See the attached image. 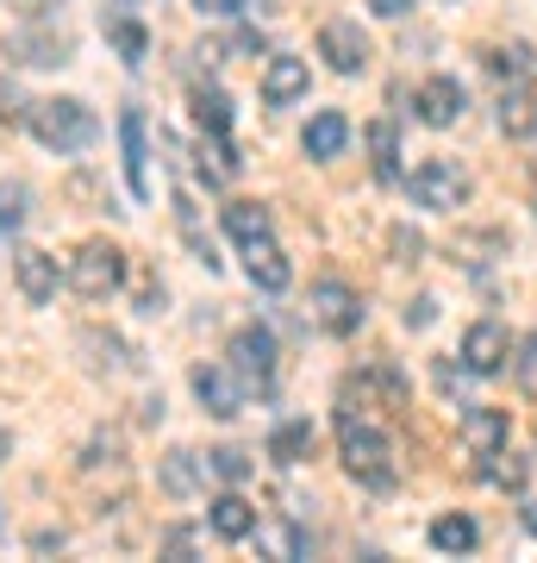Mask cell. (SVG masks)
Returning a JSON list of instances; mask_svg holds the SVG:
<instances>
[{"label": "cell", "instance_id": "1", "mask_svg": "<svg viewBox=\"0 0 537 563\" xmlns=\"http://www.w3.org/2000/svg\"><path fill=\"white\" fill-rule=\"evenodd\" d=\"M25 125H32V139H38L44 151H57V157H69V151H88V144L100 139V120H94L81 101H69V95L32 101V107H25Z\"/></svg>", "mask_w": 537, "mask_h": 563}, {"label": "cell", "instance_id": "2", "mask_svg": "<svg viewBox=\"0 0 537 563\" xmlns=\"http://www.w3.org/2000/svg\"><path fill=\"white\" fill-rule=\"evenodd\" d=\"M338 451H344V470H350L357 483L394 488V444H388V432H376V426L357 420V413H344L338 420Z\"/></svg>", "mask_w": 537, "mask_h": 563}, {"label": "cell", "instance_id": "3", "mask_svg": "<svg viewBox=\"0 0 537 563\" xmlns=\"http://www.w3.org/2000/svg\"><path fill=\"white\" fill-rule=\"evenodd\" d=\"M120 282H125V251L120 244L88 239L76 257H69V288H76L81 301H107V295H120Z\"/></svg>", "mask_w": 537, "mask_h": 563}, {"label": "cell", "instance_id": "4", "mask_svg": "<svg viewBox=\"0 0 537 563\" xmlns=\"http://www.w3.org/2000/svg\"><path fill=\"white\" fill-rule=\"evenodd\" d=\"M406 195H413V207H432V213H457L462 201H469V176H462L450 157H425L406 176Z\"/></svg>", "mask_w": 537, "mask_h": 563}, {"label": "cell", "instance_id": "5", "mask_svg": "<svg viewBox=\"0 0 537 563\" xmlns=\"http://www.w3.org/2000/svg\"><path fill=\"white\" fill-rule=\"evenodd\" d=\"M306 320L318 325V332H332V339H350L362 325V301L350 282H318L313 295H306Z\"/></svg>", "mask_w": 537, "mask_h": 563}, {"label": "cell", "instance_id": "6", "mask_svg": "<svg viewBox=\"0 0 537 563\" xmlns=\"http://www.w3.org/2000/svg\"><path fill=\"white\" fill-rule=\"evenodd\" d=\"M225 363L244 376V388H269L276 383V332H269V325H244V332H232Z\"/></svg>", "mask_w": 537, "mask_h": 563}, {"label": "cell", "instance_id": "7", "mask_svg": "<svg viewBox=\"0 0 537 563\" xmlns=\"http://www.w3.org/2000/svg\"><path fill=\"white\" fill-rule=\"evenodd\" d=\"M194 395H200V407L213 413V420H232L244 407V376L232 369V363H200L194 369Z\"/></svg>", "mask_w": 537, "mask_h": 563}, {"label": "cell", "instance_id": "8", "mask_svg": "<svg viewBox=\"0 0 537 563\" xmlns=\"http://www.w3.org/2000/svg\"><path fill=\"white\" fill-rule=\"evenodd\" d=\"M318 57L332 63L338 76H362L369 69V38L350 20H325L318 25Z\"/></svg>", "mask_w": 537, "mask_h": 563}, {"label": "cell", "instance_id": "9", "mask_svg": "<svg viewBox=\"0 0 537 563\" xmlns=\"http://www.w3.org/2000/svg\"><path fill=\"white\" fill-rule=\"evenodd\" d=\"M13 282H20V295L32 307H51V301H57V288H63V269H57V257H51V251H38V244H32V251H20V257H13Z\"/></svg>", "mask_w": 537, "mask_h": 563}, {"label": "cell", "instance_id": "10", "mask_svg": "<svg viewBox=\"0 0 537 563\" xmlns=\"http://www.w3.org/2000/svg\"><path fill=\"white\" fill-rule=\"evenodd\" d=\"M506 325H494V320H476L469 325V339H462V369L469 376H494V369H506Z\"/></svg>", "mask_w": 537, "mask_h": 563}, {"label": "cell", "instance_id": "11", "mask_svg": "<svg viewBox=\"0 0 537 563\" xmlns=\"http://www.w3.org/2000/svg\"><path fill=\"white\" fill-rule=\"evenodd\" d=\"M120 139H125V181H132L138 201H150V144H144V113L138 107L120 113Z\"/></svg>", "mask_w": 537, "mask_h": 563}, {"label": "cell", "instance_id": "12", "mask_svg": "<svg viewBox=\"0 0 537 563\" xmlns=\"http://www.w3.org/2000/svg\"><path fill=\"white\" fill-rule=\"evenodd\" d=\"M13 63H32V69H51V63H69V38L63 32H44V25H32V32H13V38L0 44Z\"/></svg>", "mask_w": 537, "mask_h": 563}, {"label": "cell", "instance_id": "13", "mask_svg": "<svg viewBox=\"0 0 537 563\" xmlns=\"http://www.w3.org/2000/svg\"><path fill=\"white\" fill-rule=\"evenodd\" d=\"M244 269H250V282H257L262 295H281V288L294 282V269H288V257H281L276 239H250L244 244Z\"/></svg>", "mask_w": 537, "mask_h": 563}, {"label": "cell", "instance_id": "14", "mask_svg": "<svg viewBox=\"0 0 537 563\" xmlns=\"http://www.w3.org/2000/svg\"><path fill=\"white\" fill-rule=\"evenodd\" d=\"M413 107H418V120H425V125H457L462 120V88L450 76H432L413 95Z\"/></svg>", "mask_w": 537, "mask_h": 563}, {"label": "cell", "instance_id": "15", "mask_svg": "<svg viewBox=\"0 0 537 563\" xmlns=\"http://www.w3.org/2000/svg\"><path fill=\"white\" fill-rule=\"evenodd\" d=\"M462 444L476 457H494L500 444H506V407H469L462 413Z\"/></svg>", "mask_w": 537, "mask_h": 563}, {"label": "cell", "instance_id": "16", "mask_svg": "<svg viewBox=\"0 0 537 563\" xmlns=\"http://www.w3.org/2000/svg\"><path fill=\"white\" fill-rule=\"evenodd\" d=\"M300 95H306V57H269V69H262V101L288 107Z\"/></svg>", "mask_w": 537, "mask_h": 563}, {"label": "cell", "instance_id": "17", "mask_svg": "<svg viewBox=\"0 0 537 563\" xmlns=\"http://www.w3.org/2000/svg\"><path fill=\"white\" fill-rule=\"evenodd\" d=\"M344 144H350V120H344V113H332V107H325V113H313V120H306V157H338Z\"/></svg>", "mask_w": 537, "mask_h": 563}, {"label": "cell", "instance_id": "18", "mask_svg": "<svg viewBox=\"0 0 537 563\" xmlns=\"http://www.w3.org/2000/svg\"><path fill=\"white\" fill-rule=\"evenodd\" d=\"M206 520H213V532H220V539H250V532H257V507L244 501V495H220Z\"/></svg>", "mask_w": 537, "mask_h": 563}, {"label": "cell", "instance_id": "19", "mask_svg": "<svg viewBox=\"0 0 537 563\" xmlns=\"http://www.w3.org/2000/svg\"><path fill=\"white\" fill-rule=\"evenodd\" d=\"M157 483H163V495L188 501V495L200 488V457H194V451H169V457H163V470H157Z\"/></svg>", "mask_w": 537, "mask_h": 563}, {"label": "cell", "instance_id": "20", "mask_svg": "<svg viewBox=\"0 0 537 563\" xmlns=\"http://www.w3.org/2000/svg\"><path fill=\"white\" fill-rule=\"evenodd\" d=\"M200 176L206 181H232L238 176V151L225 144V132H200Z\"/></svg>", "mask_w": 537, "mask_h": 563}, {"label": "cell", "instance_id": "21", "mask_svg": "<svg viewBox=\"0 0 537 563\" xmlns=\"http://www.w3.org/2000/svg\"><path fill=\"white\" fill-rule=\"evenodd\" d=\"M225 232H232L238 244L269 239V207H257V201H232V207H225Z\"/></svg>", "mask_w": 537, "mask_h": 563}, {"label": "cell", "instance_id": "22", "mask_svg": "<svg viewBox=\"0 0 537 563\" xmlns=\"http://www.w3.org/2000/svg\"><path fill=\"white\" fill-rule=\"evenodd\" d=\"M481 526L469 520V514H444V520H432V544L438 551H476Z\"/></svg>", "mask_w": 537, "mask_h": 563}, {"label": "cell", "instance_id": "23", "mask_svg": "<svg viewBox=\"0 0 537 563\" xmlns=\"http://www.w3.org/2000/svg\"><path fill=\"white\" fill-rule=\"evenodd\" d=\"M500 132H513V139H532L537 132V107L525 101V88H506V101H500Z\"/></svg>", "mask_w": 537, "mask_h": 563}, {"label": "cell", "instance_id": "24", "mask_svg": "<svg viewBox=\"0 0 537 563\" xmlns=\"http://www.w3.org/2000/svg\"><path fill=\"white\" fill-rule=\"evenodd\" d=\"M369 151H376V176L381 181H400V139H394V125H388V120L369 125Z\"/></svg>", "mask_w": 537, "mask_h": 563}, {"label": "cell", "instance_id": "25", "mask_svg": "<svg viewBox=\"0 0 537 563\" xmlns=\"http://www.w3.org/2000/svg\"><path fill=\"white\" fill-rule=\"evenodd\" d=\"M306 451H313V426H306V420L276 426V439H269V457H276V463H300Z\"/></svg>", "mask_w": 537, "mask_h": 563}, {"label": "cell", "instance_id": "26", "mask_svg": "<svg viewBox=\"0 0 537 563\" xmlns=\"http://www.w3.org/2000/svg\"><path fill=\"white\" fill-rule=\"evenodd\" d=\"M107 38H113V51L125 63H144V51H150V32L138 20H107Z\"/></svg>", "mask_w": 537, "mask_h": 563}, {"label": "cell", "instance_id": "27", "mask_svg": "<svg viewBox=\"0 0 537 563\" xmlns=\"http://www.w3.org/2000/svg\"><path fill=\"white\" fill-rule=\"evenodd\" d=\"M194 120H200V132H232V101H225L220 88H200L194 95Z\"/></svg>", "mask_w": 537, "mask_h": 563}, {"label": "cell", "instance_id": "28", "mask_svg": "<svg viewBox=\"0 0 537 563\" xmlns=\"http://www.w3.org/2000/svg\"><path fill=\"white\" fill-rule=\"evenodd\" d=\"M25 201H32L25 181H0V239H13L25 225Z\"/></svg>", "mask_w": 537, "mask_h": 563}, {"label": "cell", "instance_id": "29", "mask_svg": "<svg viewBox=\"0 0 537 563\" xmlns=\"http://www.w3.org/2000/svg\"><path fill=\"white\" fill-rule=\"evenodd\" d=\"M206 470H213L220 483H244V476H250V457H244L238 444H220V451H206Z\"/></svg>", "mask_w": 537, "mask_h": 563}, {"label": "cell", "instance_id": "30", "mask_svg": "<svg viewBox=\"0 0 537 563\" xmlns=\"http://www.w3.org/2000/svg\"><path fill=\"white\" fill-rule=\"evenodd\" d=\"M488 483H494V488H513V495H518V488H525V457H506V444H500L494 463H488Z\"/></svg>", "mask_w": 537, "mask_h": 563}, {"label": "cell", "instance_id": "31", "mask_svg": "<svg viewBox=\"0 0 537 563\" xmlns=\"http://www.w3.org/2000/svg\"><path fill=\"white\" fill-rule=\"evenodd\" d=\"M488 63H494V76H525V69H532V51H525V44H513V51H494V57H488Z\"/></svg>", "mask_w": 537, "mask_h": 563}, {"label": "cell", "instance_id": "32", "mask_svg": "<svg viewBox=\"0 0 537 563\" xmlns=\"http://www.w3.org/2000/svg\"><path fill=\"white\" fill-rule=\"evenodd\" d=\"M513 369H518V383H525V388L537 395V332H532V339H518V357H513Z\"/></svg>", "mask_w": 537, "mask_h": 563}, {"label": "cell", "instance_id": "33", "mask_svg": "<svg viewBox=\"0 0 537 563\" xmlns=\"http://www.w3.org/2000/svg\"><path fill=\"white\" fill-rule=\"evenodd\" d=\"M388 244H394L400 263H418V251H425V244H418V232H406V225H394V239H388Z\"/></svg>", "mask_w": 537, "mask_h": 563}, {"label": "cell", "instance_id": "34", "mask_svg": "<svg viewBox=\"0 0 537 563\" xmlns=\"http://www.w3.org/2000/svg\"><path fill=\"white\" fill-rule=\"evenodd\" d=\"M163 551H169V558H188V551H194V532H188V526H169V532H163Z\"/></svg>", "mask_w": 537, "mask_h": 563}, {"label": "cell", "instance_id": "35", "mask_svg": "<svg viewBox=\"0 0 537 563\" xmlns=\"http://www.w3.org/2000/svg\"><path fill=\"white\" fill-rule=\"evenodd\" d=\"M413 7H418V0H369V13H376V20H406Z\"/></svg>", "mask_w": 537, "mask_h": 563}, {"label": "cell", "instance_id": "36", "mask_svg": "<svg viewBox=\"0 0 537 563\" xmlns=\"http://www.w3.org/2000/svg\"><path fill=\"white\" fill-rule=\"evenodd\" d=\"M0 120H20V88L0 76Z\"/></svg>", "mask_w": 537, "mask_h": 563}, {"label": "cell", "instance_id": "37", "mask_svg": "<svg viewBox=\"0 0 537 563\" xmlns=\"http://www.w3.org/2000/svg\"><path fill=\"white\" fill-rule=\"evenodd\" d=\"M200 13H206V20H225V13H238L244 0H194Z\"/></svg>", "mask_w": 537, "mask_h": 563}, {"label": "cell", "instance_id": "38", "mask_svg": "<svg viewBox=\"0 0 537 563\" xmlns=\"http://www.w3.org/2000/svg\"><path fill=\"white\" fill-rule=\"evenodd\" d=\"M438 320V301H432V295H425V301H413V313H406V325H432Z\"/></svg>", "mask_w": 537, "mask_h": 563}, {"label": "cell", "instance_id": "39", "mask_svg": "<svg viewBox=\"0 0 537 563\" xmlns=\"http://www.w3.org/2000/svg\"><path fill=\"white\" fill-rule=\"evenodd\" d=\"M438 388H444V395H457V388H462V376L450 369V363H438Z\"/></svg>", "mask_w": 537, "mask_h": 563}, {"label": "cell", "instance_id": "40", "mask_svg": "<svg viewBox=\"0 0 537 563\" xmlns=\"http://www.w3.org/2000/svg\"><path fill=\"white\" fill-rule=\"evenodd\" d=\"M244 7H250V13H281L276 0H244Z\"/></svg>", "mask_w": 537, "mask_h": 563}, {"label": "cell", "instance_id": "41", "mask_svg": "<svg viewBox=\"0 0 537 563\" xmlns=\"http://www.w3.org/2000/svg\"><path fill=\"white\" fill-rule=\"evenodd\" d=\"M13 457V432H7V426H0V463Z\"/></svg>", "mask_w": 537, "mask_h": 563}, {"label": "cell", "instance_id": "42", "mask_svg": "<svg viewBox=\"0 0 537 563\" xmlns=\"http://www.w3.org/2000/svg\"><path fill=\"white\" fill-rule=\"evenodd\" d=\"M525 532L537 539V501H525Z\"/></svg>", "mask_w": 537, "mask_h": 563}]
</instances>
